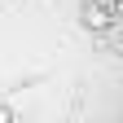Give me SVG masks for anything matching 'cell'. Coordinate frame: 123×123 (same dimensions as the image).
Listing matches in <instances>:
<instances>
[{
    "label": "cell",
    "mask_w": 123,
    "mask_h": 123,
    "mask_svg": "<svg viewBox=\"0 0 123 123\" xmlns=\"http://www.w3.org/2000/svg\"><path fill=\"white\" fill-rule=\"evenodd\" d=\"M79 26H84V31H110V26H114L110 5H101V0H84V5H79Z\"/></svg>",
    "instance_id": "1"
}]
</instances>
